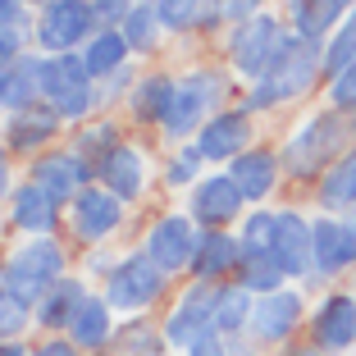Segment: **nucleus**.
Returning <instances> with one entry per match:
<instances>
[{"label":"nucleus","instance_id":"nucleus-1","mask_svg":"<svg viewBox=\"0 0 356 356\" xmlns=\"http://www.w3.org/2000/svg\"><path fill=\"white\" fill-rule=\"evenodd\" d=\"M352 147H356L352 119L338 115V110H320V115L297 124V133L288 137V147L279 151V160H283V174L288 178H297V183H320Z\"/></svg>","mask_w":356,"mask_h":356},{"label":"nucleus","instance_id":"nucleus-2","mask_svg":"<svg viewBox=\"0 0 356 356\" xmlns=\"http://www.w3.org/2000/svg\"><path fill=\"white\" fill-rule=\"evenodd\" d=\"M325 83V42H302V37H293L288 42V51L274 60V69L261 78V83H252V92H247V101H242V110H279V105L288 101H302L306 92H315V87Z\"/></svg>","mask_w":356,"mask_h":356},{"label":"nucleus","instance_id":"nucleus-3","mask_svg":"<svg viewBox=\"0 0 356 356\" xmlns=\"http://www.w3.org/2000/svg\"><path fill=\"white\" fill-rule=\"evenodd\" d=\"M64 274H69V252H64V242L60 238H28L5 256V265H0V288L37 306Z\"/></svg>","mask_w":356,"mask_h":356},{"label":"nucleus","instance_id":"nucleus-4","mask_svg":"<svg viewBox=\"0 0 356 356\" xmlns=\"http://www.w3.org/2000/svg\"><path fill=\"white\" fill-rule=\"evenodd\" d=\"M42 101L64 124H87L101 105V83H92L78 55H42Z\"/></svg>","mask_w":356,"mask_h":356},{"label":"nucleus","instance_id":"nucleus-5","mask_svg":"<svg viewBox=\"0 0 356 356\" xmlns=\"http://www.w3.org/2000/svg\"><path fill=\"white\" fill-rule=\"evenodd\" d=\"M224 96H229V78L224 74H215V69H192L188 78H178L174 110H169L160 133H165L169 142H192V137L201 133V124L224 110Z\"/></svg>","mask_w":356,"mask_h":356},{"label":"nucleus","instance_id":"nucleus-6","mask_svg":"<svg viewBox=\"0 0 356 356\" xmlns=\"http://www.w3.org/2000/svg\"><path fill=\"white\" fill-rule=\"evenodd\" d=\"M288 42H293L288 19H279V14H256L252 23H242V28L229 32V64H233V74L247 78V83H261V78L274 69V60L288 51Z\"/></svg>","mask_w":356,"mask_h":356},{"label":"nucleus","instance_id":"nucleus-7","mask_svg":"<svg viewBox=\"0 0 356 356\" xmlns=\"http://www.w3.org/2000/svg\"><path fill=\"white\" fill-rule=\"evenodd\" d=\"M165 288H169V274L160 270L147 252H128V256H119V265L110 270L101 297L110 302V311L133 320V315H147L151 306L165 297Z\"/></svg>","mask_w":356,"mask_h":356},{"label":"nucleus","instance_id":"nucleus-8","mask_svg":"<svg viewBox=\"0 0 356 356\" xmlns=\"http://www.w3.org/2000/svg\"><path fill=\"white\" fill-rule=\"evenodd\" d=\"M96 28H101V23H96L87 0H51V5L37 10L32 37H37V46H42L46 55H78L96 37Z\"/></svg>","mask_w":356,"mask_h":356},{"label":"nucleus","instance_id":"nucleus-9","mask_svg":"<svg viewBox=\"0 0 356 356\" xmlns=\"http://www.w3.org/2000/svg\"><path fill=\"white\" fill-rule=\"evenodd\" d=\"M192 147L206 165H233L242 151L256 147V128H252V110H220L215 119L201 124V133L192 137Z\"/></svg>","mask_w":356,"mask_h":356},{"label":"nucleus","instance_id":"nucleus-10","mask_svg":"<svg viewBox=\"0 0 356 356\" xmlns=\"http://www.w3.org/2000/svg\"><path fill=\"white\" fill-rule=\"evenodd\" d=\"M274 261L283 265V274L306 288H320V274H315V256H311V220L302 210H274Z\"/></svg>","mask_w":356,"mask_h":356},{"label":"nucleus","instance_id":"nucleus-11","mask_svg":"<svg viewBox=\"0 0 356 356\" xmlns=\"http://www.w3.org/2000/svg\"><path fill=\"white\" fill-rule=\"evenodd\" d=\"M197 238H201V229L188 220V215H160V220H151L147 238H142V252H147L151 261L174 279V274H188L192 270Z\"/></svg>","mask_w":356,"mask_h":356},{"label":"nucleus","instance_id":"nucleus-12","mask_svg":"<svg viewBox=\"0 0 356 356\" xmlns=\"http://www.w3.org/2000/svg\"><path fill=\"white\" fill-rule=\"evenodd\" d=\"M242 215H247V197L238 192V183L229 174H206L188 192V220L197 229H229Z\"/></svg>","mask_w":356,"mask_h":356},{"label":"nucleus","instance_id":"nucleus-13","mask_svg":"<svg viewBox=\"0 0 356 356\" xmlns=\"http://www.w3.org/2000/svg\"><path fill=\"white\" fill-rule=\"evenodd\" d=\"M124 224V201L110 197L101 183H92L87 192H78V201L69 206V233L83 247H105Z\"/></svg>","mask_w":356,"mask_h":356},{"label":"nucleus","instance_id":"nucleus-14","mask_svg":"<svg viewBox=\"0 0 356 356\" xmlns=\"http://www.w3.org/2000/svg\"><path fill=\"white\" fill-rule=\"evenodd\" d=\"M28 178L37 183V188L51 192L60 206H74L78 192L92 188L96 169H92V160H83L74 147H55V151H46V156H37V165H32Z\"/></svg>","mask_w":356,"mask_h":356},{"label":"nucleus","instance_id":"nucleus-15","mask_svg":"<svg viewBox=\"0 0 356 356\" xmlns=\"http://www.w3.org/2000/svg\"><path fill=\"white\" fill-rule=\"evenodd\" d=\"M210 329H215V288L210 283H188L178 293L174 311H165V343L178 347V352H188Z\"/></svg>","mask_w":356,"mask_h":356},{"label":"nucleus","instance_id":"nucleus-16","mask_svg":"<svg viewBox=\"0 0 356 356\" xmlns=\"http://www.w3.org/2000/svg\"><path fill=\"white\" fill-rule=\"evenodd\" d=\"M302 320H306V297L297 293V288H279V293H270V297H256L252 329H247V334L261 347H283L297 334Z\"/></svg>","mask_w":356,"mask_h":356},{"label":"nucleus","instance_id":"nucleus-17","mask_svg":"<svg viewBox=\"0 0 356 356\" xmlns=\"http://www.w3.org/2000/svg\"><path fill=\"white\" fill-rule=\"evenodd\" d=\"M238 265H242V242L238 233L229 229H201L197 238V256H192V283H210V288H220V283L238 279Z\"/></svg>","mask_w":356,"mask_h":356},{"label":"nucleus","instance_id":"nucleus-18","mask_svg":"<svg viewBox=\"0 0 356 356\" xmlns=\"http://www.w3.org/2000/svg\"><path fill=\"white\" fill-rule=\"evenodd\" d=\"M311 343L325 356L356 347V297L352 293H329L311 311Z\"/></svg>","mask_w":356,"mask_h":356},{"label":"nucleus","instance_id":"nucleus-19","mask_svg":"<svg viewBox=\"0 0 356 356\" xmlns=\"http://www.w3.org/2000/svg\"><path fill=\"white\" fill-rule=\"evenodd\" d=\"M64 119L55 115L51 105H32V110H19V115L5 119V151L10 156H46L51 142L60 137Z\"/></svg>","mask_w":356,"mask_h":356},{"label":"nucleus","instance_id":"nucleus-20","mask_svg":"<svg viewBox=\"0 0 356 356\" xmlns=\"http://www.w3.org/2000/svg\"><path fill=\"white\" fill-rule=\"evenodd\" d=\"M96 183L128 206V201H137L147 192V156L133 142H119L105 160H96Z\"/></svg>","mask_w":356,"mask_h":356},{"label":"nucleus","instance_id":"nucleus-21","mask_svg":"<svg viewBox=\"0 0 356 356\" xmlns=\"http://www.w3.org/2000/svg\"><path fill=\"white\" fill-rule=\"evenodd\" d=\"M10 224L28 238H51L60 224V201L46 188H37L32 178H23L19 188L10 192Z\"/></svg>","mask_w":356,"mask_h":356},{"label":"nucleus","instance_id":"nucleus-22","mask_svg":"<svg viewBox=\"0 0 356 356\" xmlns=\"http://www.w3.org/2000/svg\"><path fill=\"white\" fill-rule=\"evenodd\" d=\"M224 174L238 183L247 206H256V201L274 197V188H279V178H283V160H279V151H270V147H252V151H242Z\"/></svg>","mask_w":356,"mask_h":356},{"label":"nucleus","instance_id":"nucleus-23","mask_svg":"<svg viewBox=\"0 0 356 356\" xmlns=\"http://www.w3.org/2000/svg\"><path fill=\"white\" fill-rule=\"evenodd\" d=\"M115 311H110V302L105 297H87L83 306H78V315H74V325L64 329V338L78 347L83 356H96V352H105V347H115Z\"/></svg>","mask_w":356,"mask_h":356},{"label":"nucleus","instance_id":"nucleus-24","mask_svg":"<svg viewBox=\"0 0 356 356\" xmlns=\"http://www.w3.org/2000/svg\"><path fill=\"white\" fill-rule=\"evenodd\" d=\"M87 283L83 279H74V274H64L60 283H55L51 293L42 297V302L32 306V325L37 329H46V334H64V329L74 325V315H78V306L87 302Z\"/></svg>","mask_w":356,"mask_h":356},{"label":"nucleus","instance_id":"nucleus-25","mask_svg":"<svg viewBox=\"0 0 356 356\" xmlns=\"http://www.w3.org/2000/svg\"><path fill=\"white\" fill-rule=\"evenodd\" d=\"M174 92H178V78L169 74H147L137 78V87L128 92V110L142 128H165L169 110H174Z\"/></svg>","mask_w":356,"mask_h":356},{"label":"nucleus","instance_id":"nucleus-26","mask_svg":"<svg viewBox=\"0 0 356 356\" xmlns=\"http://www.w3.org/2000/svg\"><path fill=\"white\" fill-rule=\"evenodd\" d=\"M32 105H42V55H23L19 64L0 74V110L5 115H19Z\"/></svg>","mask_w":356,"mask_h":356},{"label":"nucleus","instance_id":"nucleus-27","mask_svg":"<svg viewBox=\"0 0 356 356\" xmlns=\"http://www.w3.org/2000/svg\"><path fill=\"white\" fill-rule=\"evenodd\" d=\"M165 32H197L224 23V0H151Z\"/></svg>","mask_w":356,"mask_h":356},{"label":"nucleus","instance_id":"nucleus-28","mask_svg":"<svg viewBox=\"0 0 356 356\" xmlns=\"http://www.w3.org/2000/svg\"><path fill=\"white\" fill-rule=\"evenodd\" d=\"M315 206H320V215H334V220L356 210V147L315 183Z\"/></svg>","mask_w":356,"mask_h":356},{"label":"nucleus","instance_id":"nucleus-29","mask_svg":"<svg viewBox=\"0 0 356 356\" xmlns=\"http://www.w3.org/2000/svg\"><path fill=\"white\" fill-rule=\"evenodd\" d=\"M128 42L119 37V28H96V37L78 51V60H83V69L92 74V83H105V78H115L119 69L128 64Z\"/></svg>","mask_w":356,"mask_h":356},{"label":"nucleus","instance_id":"nucleus-30","mask_svg":"<svg viewBox=\"0 0 356 356\" xmlns=\"http://www.w3.org/2000/svg\"><path fill=\"white\" fill-rule=\"evenodd\" d=\"M252 306H256V297L247 293L238 279L220 283V288H215V334L242 338L247 329H252Z\"/></svg>","mask_w":356,"mask_h":356},{"label":"nucleus","instance_id":"nucleus-31","mask_svg":"<svg viewBox=\"0 0 356 356\" xmlns=\"http://www.w3.org/2000/svg\"><path fill=\"white\" fill-rule=\"evenodd\" d=\"M311 256H315V274L334 279L343 274V229L334 215H315L311 220Z\"/></svg>","mask_w":356,"mask_h":356},{"label":"nucleus","instance_id":"nucleus-32","mask_svg":"<svg viewBox=\"0 0 356 356\" xmlns=\"http://www.w3.org/2000/svg\"><path fill=\"white\" fill-rule=\"evenodd\" d=\"M238 283L252 297H270V293H279L283 283H288V274H283V265L274 261V252H242Z\"/></svg>","mask_w":356,"mask_h":356},{"label":"nucleus","instance_id":"nucleus-33","mask_svg":"<svg viewBox=\"0 0 356 356\" xmlns=\"http://www.w3.org/2000/svg\"><path fill=\"white\" fill-rule=\"evenodd\" d=\"M165 325H151L147 315H133L124 329L115 334V352L124 356H165Z\"/></svg>","mask_w":356,"mask_h":356},{"label":"nucleus","instance_id":"nucleus-34","mask_svg":"<svg viewBox=\"0 0 356 356\" xmlns=\"http://www.w3.org/2000/svg\"><path fill=\"white\" fill-rule=\"evenodd\" d=\"M160 19H156V5H142V0H137L133 10H128V19L119 23V37H124L128 42V51L133 55H151L156 51V42H160Z\"/></svg>","mask_w":356,"mask_h":356},{"label":"nucleus","instance_id":"nucleus-35","mask_svg":"<svg viewBox=\"0 0 356 356\" xmlns=\"http://www.w3.org/2000/svg\"><path fill=\"white\" fill-rule=\"evenodd\" d=\"M352 60H356V10L325 37V83L334 74H343Z\"/></svg>","mask_w":356,"mask_h":356},{"label":"nucleus","instance_id":"nucleus-36","mask_svg":"<svg viewBox=\"0 0 356 356\" xmlns=\"http://www.w3.org/2000/svg\"><path fill=\"white\" fill-rule=\"evenodd\" d=\"M124 137H119V124H110V119H96V124H83L78 128V137H74V151L83 160H92V169H96V160H105L110 151L119 147Z\"/></svg>","mask_w":356,"mask_h":356},{"label":"nucleus","instance_id":"nucleus-37","mask_svg":"<svg viewBox=\"0 0 356 356\" xmlns=\"http://www.w3.org/2000/svg\"><path fill=\"white\" fill-rule=\"evenodd\" d=\"M32 28H37V14L0 19V69H10V64H19L23 55H28V42H37Z\"/></svg>","mask_w":356,"mask_h":356},{"label":"nucleus","instance_id":"nucleus-38","mask_svg":"<svg viewBox=\"0 0 356 356\" xmlns=\"http://www.w3.org/2000/svg\"><path fill=\"white\" fill-rule=\"evenodd\" d=\"M283 19H288L293 37H302V42H325L329 37V23H325V14H320V0H288Z\"/></svg>","mask_w":356,"mask_h":356},{"label":"nucleus","instance_id":"nucleus-39","mask_svg":"<svg viewBox=\"0 0 356 356\" xmlns=\"http://www.w3.org/2000/svg\"><path fill=\"white\" fill-rule=\"evenodd\" d=\"M238 242L242 252H274V210L252 206L238 224Z\"/></svg>","mask_w":356,"mask_h":356},{"label":"nucleus","instance_id":"nucleus-40","mask_svg":"<svg viewBox=\"0 0 356 356\" xmlns=\"http://www.w3.org/2000/svg\"><path fill=\"white\" fill-rule=\"evenodd\" d=\"M28 325H32V302L0 288V343H19Z\"/></svg>","mask_w":356,"mask_h":356},{"label":"nucleus","instance_id":"nucleus-41","mask_svg":"<svg viewBox=\"0 0 356 356\" xmlns=\"http://www.w3.org/2000/svg\"><path fill=\"white\" fill-rule=\"evenodd\" d=\"M201 165H206V160H201V156H197V147L188 142V147L178 151V156H169V165H165V183H169V188H188V192H192L201 178H206V174H201Z\"/></svg>","mask_w":356,"mask_h":356},{"label":"nucleus","instance_id":"nucleus-42","mask_svg":"<svg viewBox=\"0 0 356 356\" xmlns=\"http://www.w3.org/2000/svg\"><path fill=\"white\" fill-rule=\"evenodd\" d=\"M325 101H329V110H338V115H356V60L347 64L343 74H334L325 83Z\"/></svg>","mask_w":356,"mask_h":356},{"label":"nucleus","instance_id":"nucleus-43","mask_svg":"<svg viewBox=\"0 0 356 356\" xmlns=\"http://www.w3.org/2000/svg\"><path fill=\"white\" fill-rule=\"evenodd\" d=\"M87 5H92V14H96V23H101V28H119L137 0H87Z\"/></svg>","mask_w":356,"mask_h":356},{"label":"nucleus","instance_id":"nucleus-44","mask_svg":"<svg viewBox=\"0 0 356 356\" xmlns=\"http://www.w3.org/2000/svg\"><path fill=\"white\" fill-rule=\"evenodd\" d=\"M256 14H265V10H261V0H224V23H229V28L252 23Z\"/></svg>","mask_w":356,"mask_h":356},{"label":"nucleus","instance_id":"nucleus-45","mask_svg":"<svg viewBox=\"0 0 356 356\" xmlns=\"http://www.w3.org/2000/svg\"><path fill=\"white\" fill-rule=\"evenodd\" d=\"M338 229H343V270H356V210L338 215Z\"/></svg>","mask_w":356,"mask_h":356},{"label":"nucleus","instance_id":"nucleus-46","mask_svg":"<svg viewBox=\"0 0 356 356\" xmlns=\"http://www.w3.org/2000/svg\"><path fill=\"white\" fill-rule=\"evenodd\" d=\"M183 356H229V338L210 329V334H206V338H197V343H192Z\"/></svg>","mask_w":356,"mask_h":356},{"label":"nucleus","instance_id":"nucleus-47","mask_svg":"<svg viewBox=\"0 0 356 356\" xmlns=\"http://www.w3.org/2000/svg\"><path fill=\"white\" fill-rule=\"evenodd\" d=\"M137 87V78H133V64H124L115 78H105V87H101V101H110V96H119V92H133Z\"/></svg>","mask_w":356,"mask_h":356},{"label":"nucleus","instance_id":"nucleus-48","mask_svg":"<svg viewBox=\"0 0 356 356\" xmlns=\"http://www.w3.org/2000/svg\"><path fill=\"white\" fill-rule=\"evenodd\" d=\"M356 10V0H320V14H325V23H329V32L338 28V23L347 19V14Z\"/></svg>","mask_w":356,"mask_h":356},{"label":"nucleus","instance_id":"nucleus-49","mask_svg":"<svg viewBox=\"0 0 356 356\" xmlns=\"http://www.w3.org/2000/svg\"><path fill=\"white\" fill-rule=\"evenodd\" d=\"M119 265V256H105L101 247H92V252H87V274H92V279H110V270H115Z\"/></svg>","mask_w":356,"mask_h":356},{"label":"nucleus","instance_id":"nucleus-50","mask_svg":"<svg viewBox=\"0 0 356 356\" xmlns=\"http://www.w3.org/2000/svg\"><path fill=\"white\" fill-rule=\"evenodd\" d=\"M14 192V165H10V151L0 147V201H10Z\"/></svg>","mask_w":356,"mask_h":356},{"label":"nucleus","instance_id":"nucleus-51","mask_svg":"<svg viewBox=\"0 0 356 356\" xmlns=\"http://www.w3.org/2000/svg\"><path fill=\"white\" fill-rule=\"evenodd\" d=\"M23 14H32L28 0H0V19H23Z\"/></svg>","mask_w":356,"mask_h":356},{"label":"nucleus","instance_id":"nucleus-52","mask_svg":"<svg viewBox=\"0 0 356 356\" xmlns=\"http://www.w3.org/2000/svg\"><path fill=\"white\" fill-rule=\"evenodd\" d=\"M256 338H229V356H256Z\"/></svg>","mask_w":356,"mask_h":356},{"label":"nucleus","instance_id":"nucleus-53","mask_svg":"<svg viewBox=\"0 0 356 356\" xmlns=\"http://www.w3.org/2000/svg\"><path fill=\"white\" fill-rule=\"evenodd\" d=\"M283 356H325V352H320V347H315V343H297V347H288V352H283Z\"/></svg>","mask_w":356,"mask_h":356},{"label":"nucleus","instance_id":"nucleus-54","mask_svg":"<svg viewBox=\"0 0 356 356\" xmlns=\"http://www.w3.org/2000/svg\"><path fill=\"white\" fill-rule=\"evenodd\" d=\"M0 356H32V347H23V338L19 343H0Z\"/></svg>","mask_w":356,"mask_h":356},{"label":"nucleus","instance_id":"nucleus-55","mask_svg":"<svg viewBox=\"0 0 356 356\" xmlns=\"http://www.w3.org/2000/svg\"><path fill=\"white\" fill-rule=\"evenodd\" d=\"M347 119H352V137H356V115H347Z\"/></svg>","mask_w":356,"mask_h":356},{"label":"nucleus","instance_id":"nucleus-56","mask_svg":"<svg viewBox=\"0 0 356 356\" xmlns=\"http://www.w3.org/2000/svg\"><path fill=\"white\" fill-rule=\"evenodd\" d=\"M0 142H5V124H0Z\"/></svg>","mask_w":356,"mask_h":356},{"label":"nucleus","instance_id":"nucleus-57","mask_svg":"<svg viewBox=\"0 0 356 356\" xmlns=\"http://www.w3.org/2000/svg\"><path fill=\"white\" fill-rule=\"evenodd\" d=\"M142 5H151V0H142Z\"/></svg>","mask_w":356,"mask_h":356},{"label":"nucleus","instance_id":"nucleus-58","mask_svg":"<svg viewBox=\"0 0 356 356\" xmlns=\"http://www.w3.org/2000/svg\"><path fill=\"white\" fill-rule=\"evenodd\" d=\"M0 74H5V69H0Z\"/></svg>","mask_w":356,"mask_h":356},{"label":"nucleus","instance_id":"nucleus-59","mask_svg":"<svg viewBox=\"0 0 356 356\" xmlns=\"http://www.w3.org/2000/svg\"><path fill=\"white\" fill-rule=\"evenodd\" d=\"M261 5H265V0H261Z\"/></svg>","mask_w":356,"mask_h":356},{"label":"nucleus","instance_id":"nucleus-60","mask_svg":"<svg viewBox=\"0 0 356 356\" xmlns=\"http://www.w3.org/2000/svg\"><path fill=\"white\" fill-rule=\"evenodd\" d=\"M165 356H169V352H165Z\"/></svg>","mask_w":356,"mask_h":356}]
</instances>
